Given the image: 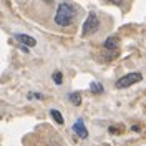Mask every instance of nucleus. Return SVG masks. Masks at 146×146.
Here are the masks:
<instances>
[{
	"instance_id": "obj_9",
	"label": "nucleus",
	"mask_w": 146,
	"mask_h": 146,
	"mask_svg": "<svg viewBox=\"0 0 146 146\" xmlns=\"http://www.w3.org/2000/svg\"><path fill=\"white\" fill-rule=\"evenodd\" d=\"M70 101H72L73 105L80 106V103H82V95H80V93H72V95H70Z\"/></svg>"
},
{
	"instance_id": "obj_12",
	"label": "nucleus",
	"mask_w": 146,
	"mask_h": 146,
	"mask_svg": "<svg viewBox=\"0 0 146 146\" xmlns=\"http://www.w3.org/2000/svg\"><path fill=\"white\" fill-rule=\"evenodd\" d=\"M50 146H60V145H50Z\"/></svg>"
},
{
	"instance_id": "obj_3",
	"label": "nucleus",
	"mask_w": 146,
	"mask_h": 146,
	"mask_svg": "<svg viewBox=\"0 0 146 146\" xmlns=\"http://www.w3.org/2000/svg\"><path fill=\"white\" fill-rule=\"evenodd\" d=\"M143 80V75L141 73H128V75H125V76H121L118 82L115 83V86L116 88H128V86H131V85H135V83H139Z\"/></svg>"
},
{
	"instance_id": "obj_1",
	"label": "nucleus",
	"mask_w": 146,
	"mask_h": 146,
	"mask_svg": "<svg viewBox=\"0 0 146 146\" xmlns=\"http://www.w3.org/2000/svg\"><path fill=\"white\" fill-rule=\"evenodd\" d=\"M76 17V7L70 2H63L58 5V10L55 13V23L60 27H68L72 25Z\"/></svg>"
},
{
	"instance_id": "obj_2",
	"label": "nucleus",
	"mask_w": 146,
	"mask_h": 146,
	"mask_svg": "<svg viewBox=\"0 0 146 146\" xmlns=\"http://www.w3.org/2000/svg\"><path fill=\"white\" fill-rule=\"evenodd\" d=\"M100 27V20H98V15L95 13V12H91L88 18L85 20V23H83V28H82V33L83 36H88L91 33H95L96 30Z\"/></svg>"
},
{
	"instance_id": "obj_8",
	"label": "nucleus",
	"mask_w": 146,
	"mask_h": 146,
	"mask_svg": "<svg viewBox=\"0 0 146 146\" xmlns=\"http://www.w3.org/2000/svg\"><path fill=\"white\" fill-rule=\"evenodd\" d=\"M50 116H52L58 125H63V116H62V113H60L58 110H50Z\"/></svg>"
},
{
	"instance_id": "obj_10",
	"label": "nucleus",
	"mask_w": 146,
	"mask_h": 146,
	"mask_svg": "<svg viewBox=\"0 0 146 146\" xmlns=\"http://www.w3.org/2000/svg\"><path fill=\"white\" fill-rule=\"evenodd\" d=\"M91 91H95V93H103V88H101V85H98V83H91Z\"/></svg>"
},
{
	"instance_id": "obj_7",
	"label": "nucleus",
	"mask_w": 146,
	"mask_h": 146,
	"mask_svg": "<svg viewBox=\"0 0 146 146\" xmlns=\"http://www.w3.org/2000/svg\"><path fill=\"white\" fill-rule=\"evenodd\" d=\"M101 53H103V60L111 62V60H115V58H118L119 56V50H113V52H110V50H103Z\"/></svg>"
},
{
	"instance_id": "obj_11",
	"label": "nucleus",
	"mask_w": 146,
	"mask_h": 146,
	"mask_svg": "<svg viewBox=\"0 0 146 146\" xmlns=\"http://www.w3.org/2000/svg\"><path fill=\"white\" fill-rule=\"evenodd\" d=\"M62 78H63V76H62V73H60V72H55L53 73V80H55L56 85H62Z\"/></svg>"
},
{
	"instance_id": "obj_5",
	"label": "nucleus",
	"mask_w": 146,
	"mask_h": 146,
	"mask_svg": "<svg viewBox=\"0 0 146 146\" xmlns=\"http://www.w3.org/2000/svg\"><path fill=\"white\" fill-rule=\"evenodd\" d=\"M118 46H119V38L118 36H110V38H106V42L103 43V48H105V50H110V52L118 50Z\"/></svg>"
},
{
	"instance_id": "obj_6",
	"label": "nucleus",
	"mask_w": 146,
	"mask_h": 146,
	"mask_svg": "<svg viewBox=\"0 0 146 146\" xmlns=\"http://www.w3.org/2000/svg\"><path fill=\"white\" fill-rule=\"evenodd\" d=\"M15 38H17L20 43H23V45H27V46H35L36 45V40L33 38V36L23 35V33H17V35H15Z\"/></svg>"
},
{
	"instance_id": "obj_4",
	"label": "nucleus",
	"mask_w": 146,
	"mask_h": 146,
	"mask_svg": "<svg viewBox=\"0 0 146 146\" xmlns=\"http://www.w3.org/2000/svg\"><path fill=\"white\" fill-rule=\"evenodd\" d=\"M73 133H75L78 138H82V139H85V138L88 136V129L85 128V123H83L82 118H78L75 123H73Z\"/></svg>"
}]
</instances>
